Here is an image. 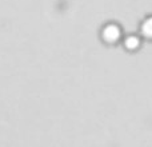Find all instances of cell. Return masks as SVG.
<instances>
[{
	"mask_svg": "<svg viewBox=\"0 0 152 147\" xmlns=\"http://www.w3.org/2000/svg\"><path fill=\"white\" fill-rule=\"evenodd\" d=\"M124 37L123 27L118 21H105L99 31V39L107 47H115L118 44H121Z\"/></svg>",
	"mask_w": 152,
	"mask_h": 147,
	"instance_id": "obj_1",
	"label": "cell"
},
{
	"mask_svg": "<svg viewBox=\"0 0 152 147\" xmlns=\"http://www.w3.org/2000/svg\"><path fill=\"white\" fill-rule=\"evenodd\" d=\"M139 35L143 37V40L152 42V15L145 16L142 20L139 27Z\"/></svg>",
	"mask_w": 152,
	"mask_h": 147,
	"instance_id": "obj_3",
	"label": "cell"
},
{
	"mask_svg": "<svg viewBox=\"0 0 152 147\" xmlns=\"http://www.w3.org/2000/svg\"><path fill=\"white\" fill-rule=\"evenodd\" d=\"M143 44V37L140 36L139 34H127L124 35L123 42H121V46H123L124 51L129 54H135L142 48Z\"/></svg>",
	"mask_w": 152,
	"mask_h": 147,
	"instance_id": "obj_2",
	"label": "cell"
}]
</instances>
